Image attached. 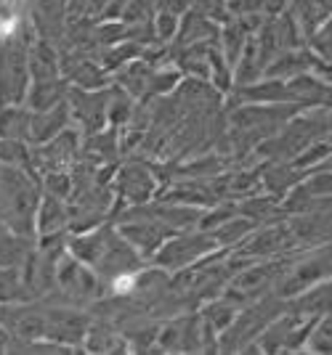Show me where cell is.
<instances>
[{
  "mask_svg": "<svg viewBox=\"0 0 332 355\" xmlns=\"http://www.w3.org/2000/svg\"><path fill=\"white\" fill-rule=\"evenodd\" d=\"M40 186L24 164L0 162V223L19 236H38L35 218L40 207Z\"/></svg>",
  "mask_w": 332,
  "mask_h": 355,
  "instance_id": "6da1fadb",
  "label": "cell"
},
{
  "mask_svg": "<svg viewBox=\"0 0 332 355\" xmlns=\"http://www.w3.org/2000/svg\"><path fill=\"white\" fill-rule=\"evenodd\" d=\"M332 279V241L324 247H314V250L303 252L298 257H290V266L285 273L279 276V282L274 286V295L282 300H292L301 292L317 286V284Z\"/></svg>",
  "mask_w": 332,
  "mask_h": 355,
  "instance_id": "7a4b0ae2",
  "label": "cell"
},
{
  "mask_svg": "<svg viewBox=\"0 0 332 355\" xmlns=\"http://www.w3.org/2000/svg\"><path fill=\"white\" fill-rule=\"evenodd\" d=\"M218 241L210 231L202 228H186L179 231L167 239L165 244L157 250V254L151 257V263L157 268H163L167 273H179L183 268H192L194 263L210 257L213 252H218Z\"/></svg>",
  "mask_w": 332,
  "mask_h": 355,
  "instance_id": "3957f363",
  "label": "cell"
},
{
  "mask_svg": "<svg viewBox=\"0 0 332 355\" xmlns=\"http://www.w3.org/2000/svg\"><path fill=\"white\" fill-rule=\"evenodd\" d=\"M106 282L104 276L96 273V268L83 263L67 250L56 263V289L67 297L69 302H96L106 295Z\"/></svg>",
  "mask_w": 332,
  "mask_h": 355,
  "instance_id": "277c9868",
  "label": "cell"
},
{
  "mask_svg": "<svg viewBox=\"0 0 332 355\" xmlns=\"http://www.w3.org/2000/svg\"><path fill=\"white\" fill-rule=\"evenodd\" d=\"M109 98H112V85L101 90H83L69 85L67 101H69L72 122L85 138L101 133L109 125Z\"/></svg>",
  "mask_w": 332,
  "mask_h": 355,
  "instance_id": "5b68a950",
  "label": "cell"
},
{
  "mask_svg": "<svg viewBox=\"0 0 332 355\" xmlns=\"http://www.w3.org/2000/svg\"><path fill=\"white\" fill-rule=\"evenodd\" d=\"M115 202L122 205L120 209L131 205H147L160 193V183L149 167L141 162H128L115 170Z\"/></svg>",
  "mask_w": 332,
  "mask_h": 355,
  "instance_id": "8992f818",
  "label": "cell"
},
{
  "mask_svg": "<svg viewBox=\"0 0 332 355\" xmlns=\"http://www.w3.org/2000/svg\"><path fill=\"white\" fill-rule=\"evenodd\" d=\"M91 324V315L75 308H46V340L56 342L67 350L85 345Z\"/></svg>",
  "mask_w": 332,
  "mask_h": 355,
  "instance_id": "52a82bcc",
  "label": "cell"
},
{
  "mask_svg": "<svg viewBox=\"0 0 332 355\" xmlns=\"http://www.w3.org/2000/svg\"><path fill=\"white\" fill-rule=\"evenodd\" d=\"M80 141H83V133L77 128H67L61 130L56 138H51L46 144L32 148L30 162H35L38 170L43 173H51V170H64L69 162H75L77 151H80Z\"/></svg>",
  "mask_w": 332,
  "mask_h": 355,
  "instance_id": "ba28073f",
  "label": "cell"
},
{
  "mask_svg": "<svg viewBox=\"0 0 332 355\" xmlns=\"http://www.w3.org/2000/svg\"><path fill=\"white\" fill-rule=\"evenodd\" d=\"M117 231L122 236L128 239L133 247L138 250V254L144 260H151L157 250L165 244L167 239L173 234H179L176 228H170L165 223H157V220H147V218H131V220H120L117 223Z\"/></svg>",
  "mask_w": 332,
  "mask_h": 355,
  "instance_id": "9c48e42d",
  "label": "cell"
},
{
  "mask_svg": "<svg viewBox=\"0 0 332 355\" xmlns=\"http://www.w3.org/2000/svg\"><path fill=\"white\" fill-rule=\"evenodd\" d=\"M69 205L67 199H59L53 193L43 191L40 207H38V218H35V228H38V239L46 236H61L69 228Z\"/></svg>",
  "mask_w": 332,
  "mask_h": 355,
  "instance_id": "30bf717a",
  "label": "cell"
},
{
  "mask_svg": "<svg viewBox=\"0 0 332 355\" xmlns=\"http://www.w3.org/2000/svg\"><path fill=\"white\" fill-rule=\"evenodd\" d=\"M72 125V112H69V101H61L53 109L46 112H35L32 114V130H30V144L40 146L51 138H56L61 130H67Z\"/></svg>",
  "mask_w": 332,
  "mask_h": 355,
  "instance_id": "8fae6325",
  "label": "cell"
},
{
  "mask_svg": "<svg viewBox=\"0 0 332 355\" xmlns=\"http://www.w3.org/2000/svg\"><path fill=\"white\" fill-rule=\"evenodd\" d=\"M30 72L32 80H59L61 51L48 37H35L30 43Z\"/></svg>",
  "mask_w": 332,
  "mask_h": 355,
  "instance_id": "7c38bea8",
  "label": "cell"
},
{
  "mask_svg": "<svg viewBox=\"0 0 332 355\" xmlns=\"http://www.w3.org/2000/svg\"><path fill=\"white\" fill-rule=\"evenodd\" d=\"M154 69H157V67H151L144 56H138V59L128 61L122 69H117V72L112 74V83L120 85L125 93H131L136 101H141V98H147V93H149V83H151Z\"/></svg>",
  "mask_w": 332,
  "mask_h": 355,
  "instance_id": "4fadbf2b",
  "label": "cell"
},
{
  "mask_svg": "<svg viewBox=\"0 0 332 355\" xmlns=\"http://www.w3.org/2000/svg\"><path fill=\"white\" fill-rule=\"evenodd\" d=\"M32 112L27 104L0 106V141H22L30 144Z\"/></svg>",
  "mask_w": 332,
  "mask_h": 355,
  "instance_id": "5bb4252c",
  "label": "cell"
},
{
  "mask_svg": "<svg viewBox=\"0 0 332 355\" xmlns=\"http://www.w3.org/2000/svg\"><path fill=\"white\" fill-rule=\"evenodd\" d=\"M67 96H69V83L64 77H59V80H32L24 104L30 106L32 112H46V109H53L56 104L67 101Z\"/></svg>",
  "mask_w": 332,
  "mask_h": 355,
  "instance_id": "9a60e30c",
  "label": "cell"
},
{
  "mask_svg": "<svg viewBox=\"0 0 332 355\" xmlns=\"http://www.w3.org/2000/svg\"><path fill=\"white\" fill-rule=\"evenodd\" d=\"M256 228H258V223L253 220V218H247V215L237 212V215H231L229 220L221 223L218 228H213L210 234L215 236V241H218L221 250H229V247H240L242 241L250 236Z\"/></svg>",
  "mask_w": 332,
  "mask_h": 355,
  "instance_id": "2e32d148",
  "label": "cell"
},
{
  "mask_svg": "<svg viewBox=\"0 0 332 355\" xmlns=\"http://www.w3.org/2000/svg\"><path fill=\"white\" fill-rule=\"evenodd\" d=\"M83 347L85 350H99V353H112V350L128 347V340H125V334L120 329H112L106 324H91Z\"/></svg>",
  "mask_w": 332,
  "mask_h": 355,
  "instance_id": "e0dca14e",
  "label": "cell"
},
{
  "mask_svg": "<svg viewBox=\"0 0 332 355\" xmlns=\"http://www.w3.org/2000/svg\"><path fill=\"white\" fill-rule=\"evenodd\" d=\"M43 191L69 202V196L75 193V178H72L69 170H51V173H43Z\"/></svg>",
  "mask_w": 332,
  "mask_h": 355,
  "instance_id": "ac0fdd59",
  "label": "cell"
},
{
  "mask_svg": "<svg viewBox=\"0 0 332 355\" xmlns=\"http://www.w3.org/2000/svg\"><path fill=\"white\" fill-rule=\"evenodd\" d=\"M151 24H154V37H157V43L167 45L170 40H176V37H179V30H181V16L173 14V11H157L154 19H151Z\"/></svg>",
  "mask_w": 332,
  "mask_h": 355,
  "instance_id": "d6986e66",
  "label": "cell"
},
{
  "mask_svg": "<svg viewBox=\"0 0 332 355\" xmlns=\"http://www.w3.org/2000/svg\"><path fill=\"white\" fill-rule=\"evenodd\" d=\"M306 350H314V353H332V313L322 315L314 329H311V337L306 342Z\"/></svg>",
  "mask_w": 332,
  "mask_h": 355,
  "instance_id": "ffe728a7",
  "label": "cell"
},
{
  "mask_svg": "<svg viewBox=\"0 0 332 355\" xmlns=\"http://www.w3.org/2000/svg\"><path fill=\"white\" fill-rule=\"evenodd\" d=\"M319 170H327V173H332V151H330V157H327L324 162L319 164V167H317V170H314V173H319Z\"/></svg>",
  "mask_w": 332,
  "mask_h": 355,
  "instance_id": "44dd1931",
  "label": "cell"
}]
</instances>
